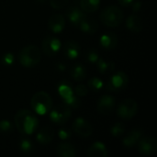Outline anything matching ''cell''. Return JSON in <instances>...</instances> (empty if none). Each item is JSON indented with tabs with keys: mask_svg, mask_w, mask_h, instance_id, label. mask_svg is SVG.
I'll list each match as a JSON object with an SVG mask.
<instances>
[{
	"mask_svg": "<svg viewBox=\"0 0 157 157\" xmlns=\"http://www.w3.org/2000/svg\"><path fill=\"white\" fill-rule=\"evenodd\" d=\"M30 105L34 112L40 115H45L52 109V99L48 93L39 91L32 96Z\"/></svg>",
	"mask_w": 157,
	"mask_h": 157,
	"instance_id": "cell-2",
	"label": "cell"
},
{
	"mask_svg": "<svg viewBox=\"0 0 157 157\" xmlns=\"http://www.w3.org/2000/svg\"><path fill=\"white\" fill-rule=\"evenodd\" d=\"M138 111V104L135 100L132 98L124 99L118 108V116L122 120L130 121L132 120Z\"/></svg>",
	"mask_w": 157,
	"mask_h": 157,
	"instance_id": "cell-5",
	"label": "cell"
},
{
	"mask_svg": "<svg viewBox=\"0 0 157 157\" xmlns=\"http://www.w3.org/2000/svg\"><path fill=\"white\" fill-rule=\"evenodd\" d=\"M69 0H49L50 5L54 9H62L67 4Z\"/></svg>",
	"mask_w": 157,
	"mask_h": 157,
	"instance_id": "cell-30",
	"label": "cell"
},
{
	"mask_svg": "<svg viewBox=\"0 0 157 157\" xmlns=\"http://www.w3.org/2000/svg\"><path fill=\"white\" fill-rule=\"evenodd\" d=\"M73 131L80 137L87 138L93 132V128L91 124L83 118H77L72 124Z\"/></svg>",
	"mask_w": 157,
	"mask_h": 157,
	"instance_id": "cell-9",
	"label": "cell"
},
{
	"mask_svg": "<svg viewBox=\"0 0 157 157\" xmlns=\"http://www.w3.org/2000/svg\"><path fill=\"white\" fill-rule=\"evenodd\" d=\"M97 65H98V71H99L101 74H108V73H110V72H112V71L114 70V68H115L114 63L104 61V60L101 59V58H99V60L97 62Z\"/></svg>",
	"mask_w": 157,
	"mask_h": 157,
	"instance_id": "cell-25",
	"label": "cell"
},
{
	"mask_svg": "<svg viewBox=\"0 0 157 157\" xmlns=\"http://www.w3.org/2000/svg\"><path fill=\"white\" fill-rule=\"evenodd\" d=\"M41 58L40 49L35 45H28L19 52V63L24 67H33L37 65Z\"/></svg>",
	"mask_w": 157,
	"mask_h": 157,
	"instance_id": "cell-4",
	"label": "cell"
},
{
	"mask_svg": "<svg viewBox=\"0 0 157 157\" xmlns=\"http://www.w3.org/2000/svg\"><path fill=\"white\" fill-rule=\"evenodd\" d=\"M126 26H127V28L131 31L138 33V32L143 30V29H144V22H143L142 18L139 16L133 14V15H131L127 18Z\"/></svg>",
	"mask_w": 157,
	"mask_h": 157,
	"instance_id": "cell-18",
	"label": "cell"
},
{
	"mask_svg": "<svg viewBox=\"0 0 157 157\" xmlns=\"http://www.w3.org/2000/svg\"><path fill=\"white\" fill-rule=\"evenodd\" d=\"M71 117V109L65 105H58L50 113V119L56 124H64Z\"/></svg>",
	"mask_w": 157,
	"mask_h": 157,
	"instance_id": "cell-6",
	"label": "cell"
},
{
	"mask_svg": "<svg viewBox=\"0 0 157 157\" xmlns=\"http://www.w3.org/2000/svg\"><path fill=\"white\" fill-rule=\"evenodd\" d=\"M56 154L61 157H75L76 155V149L69 143H63L57 146Z\"/></svg>",
	"mask_w": 157,
	"mask_h": 157,
	"instance_id": "cell-20",
	"label": "cell"
},
{
	"mask_svg": "<svg viewBox=\"0 0 157 157\" xmlns=\"http://www.w3.org/2000/svg\"><path fill=\"white\" fill-rule=\"evenodd\" d=\"M143 132L141 130H134L131 132L124 139H123V145L126 147H132L138 144V142L143 137Z\"/></svg>",
	"mask_w": 157,
	"mask_h": 157,
	"instance_id": "cell-21",
	"label": "cell"
},
{
	"mask_svg": "<svg viewBox=\"0 0 157 157\" xmlns=\"http://www.w3.org/2000/svg\"><path fill=\"white\" fill-rule=\"evenodd\" d=\"M86 59L87 62L92 63H97V62L99 60V55L98 52L96 49H89L86 52Z\"/></svg>",
	"mask_w": 157,
	"mask_h": 157,
	"instance_id": "cell-28",
	"label": "cell"
},
{
	"mask_svg": "<svg viewBox=\"0 0 157 157\" xmlns=\"http://www.w3.org/2000/svg\"><path fill=\"white\" fill-rule=\"evenodd\" d=\"M124 131H125V127L121 122L115 123L111 127V129H110V132H111L112 136H114V137H120V136H121L124 133Z\"/></svg>",
	"mask_w": 157,
	"mask_h": 157,
	"instance_id": "cell-27",
	"label": "cell"
},
{
	"mask_svg": "<svg viewBox=\"0 0 157 157\" xmlns=\"http://www.w3.org/2000/svg\"><path fill=\"white\" fill-rule=\"evenodd\" d=\"M88 92V89L87 87L83 85V84H79L76 86L75 89V93L78 96V97H85Z\"/></svg>",
	"mask_w": 157,
	"mask_h": 157,
	"instance_id": "cell-32",
	"label": "cell"
},
{
	"mask_svg": "<svg viewBox=\"0 0 157 157\" xmlns=\"http://www.w3.org/2000/svg\"><path fill=\"white\" fill-rule=\"evenodd\" d=\"M58 135H59V137H60L61 139L66 140V139L70 138V136H71V132H70L69 130H67V129L63 128V129H61V130L59 131Z\"/></svg>",
	"mask_w": 157,
	"mask_h": 157,
	"instance_id": "cell-34",
	"label": "cell"
},
{
	"mask_svg": "<svg viewBox=\"0 0 157 157\" xmlns=\"http://www.w3.org/2000/svg\"><path fill=\"white\" fill-rule=\"evenodd\" d=\"M122 10L116 6H109L104 8L100 13V20L107 27H118L123 20Z\"/></svg>",
	"mask_w": 157,
	"mask_h": 157,
	"instance_id": "cell-3",
	"label": "cell"
},
{
	"mask_svg": "<svg viewBox=\"0 0 157 157\" xmlns=\"http://www.w3.org/2000/svg\"><path fill=\"white\" fill-rule=\"evenodd\" d=\"M14 62V55L12 53H6L2 57V63L6 65H11Z\"/></svg>",
	"mask_w": 157,
	"mask_h": 157,
	"instance_id": "cell-33",
	"label": "cell"
},
{
	"mask_svg": "<svg viewBox=\"0 0 157 157\" xmlns=\"http://www.w3.org/2000/svg\"><path fill=\"white\" fill-rule=\"evenodd\" d=\"M87 155L91 157H107L108 149L103 143L96 142L88 148Z\"/></svg>",
	"mask_w": 157,
	"mask_h": 157,
	"instance_id": "cell-16",
	"label": "cell"
},
{
	"mask_svg": "<svg viewBox=\"0 0 157 157\" xmlns=\"http://www.w3.org/2000/svg\"><path fill=\"white\" fill-rule=\"evenodd\" d=\"M129 82L128 75L123 72H118L117 74L113 75L107 84V88L109 91L119 92L124 89Z\"/></svg>",
	"mask_w": 157,
	"mask_h": 157,
	"instance_id": "cell-7",
	"label": "cell"
},
{
	"mask_svg": "<svg viewBox=\"0 0 157 157\" xmlns=\"http://www.w3.org/2000/svg\"><path fill=\"white\" fill-rule=\"evenodd\" d=\"M20 150L25 154H29V153L32 152L33 144H32L31 141H29L28 139H23L20 143Z\"/></svg>",
	"mask_w": 157,
	"mask_h": 157,
	"instance_id": "cell-29",
	"label": "cell"
},
{
	"mask_svg": "<svg viewBox=\"0 0 157 157\" xmlns=\"http://www.w3.org/2000/svg\"><path fill=\"white\" fill-rule=\"evenodd\" d=\"M88 86L91 90L97 92L100 89H102L103 87V82L101 79L98 78V77H92L89 81H88Z\"/></svg>",
	"mask_w": 157,
	"mask_h": 157,
	"instance_id": "cell-26",
	"label": "cell"
},
{
	"mask_svg": "<svg viewBox=\"0 0 157 157\" xmlns=\"http://www.w3.org/2000/svg\"><path fill=\"white\" fill-rule=\"evenodd\" d=\"M139 153L144 155H152L157 151V141L154 137H144L138 142Z\"/></svg>",
	"mask_w": 157,
	"mask_h": 157,
	"instance_id": "cell-10",
	"label": "cell"
},
{
	"mask_svg": "<svg viewBox=\"0 0 157 157\" xmlns=\"http://www.w3.org/2000/svg\"><path fill=\"white\" fill-rule=\"evenodd\" d=\"M48 27H49V29L52 30V32L60 33L63 30L65 27V19L62 15L54 14L49 18Z\"/></svg>",
	"mask_w": 157,
	"mask_h": 157,
	"instance_id": "cell-13",
	"label": "cell"
},
{
	"mask_svg": "<svg viewBox=\"0 0 157 157\" xmlns=\"http://www.w3.org/2000/svg\"><path fill=\"white\" fill-rule=\"evenodd\" d=\"M87 71L82 64H75L70 69V75L75 81H82L86 77Z\"/></svg>",
	"mask_w": 157,
	"mask_h": 157,
	"instance_id": "cell-22",
	"label": "cell"
},
{
	"mask_svg": "<svg viewBox=\"0 0 157 157\" xmlns=\"http://www.w3.org/2000/svg\"><path fill=\"white\" fill-rule=\"evenodd\" d=\"M142 7V2L141 1H133L132 2V9L134 12H137Z\"/></svg>",
	"mask_w": 157,
	"mask_h": 157,
	"instance_id": "cell-35",
	"label": "cell"
},
{
	"mask_svg": "<svg viewBox=\"0 0 157 157\" xmlns=\"http://www.w3.org/2000/svg\"><path fill=\"white\" fill-rule=\"evenodd\" d=\"M62 49V44L59 39L53 36H47L42 41V51L43 52L50 57L55 56L60 50Z\"/></svg>",
	"mask_w": 157,
	"mask_h": 157,
	"instance_id": "cell-8",
	"label": "cell"
},
{
	"mask_svg": "<svg viewBox=\"0 0 157 157\" xmlns=\"http://www.w3.org/2000/svg\"><path fill=\"white\" fill-rule=\"evenodd\" d=\"M15 124L22 135H30L38 128L39 121L36 115L29 110L21 109L17 111L14 118Z\"/></svg>",
	"mask_w": 157,
	"mask_h": 157,
	"instance_id": "cell-1",
	"label": "cell"
},
{
	"mask_svg": "<svg viewBox=\"0 0 157 157\" xmlns=\"http://www.w3.org/2000/svg\"><path fill=\"white\" fill-rule=\"evenodd\" d=\"M11 131H12V124L8 121L4 120L0 122V132H1L7 133Z\"/></svg>",
	"mask_w": 157,
	"mask_h": 157,
	"instance_id": "cell-31",
	"label": "cell"
},
{
	"mask_svg": "<svg viewBox=\"0 0 157 157\" xmlns=\"http://www.w3.org/2000/svg\"><path fill=\"white\" fill-rule=\"evenodd\" d=\"M63 52L65 57L68 59L74 60L77 58L81 52V48L80 45L75 41V40H68L65 42V44L63 47Z\"/></svg>",
	"mask_w": 157,
	"mask_h": 157,
	"instance_id": "cell-12",
	"label": "cell"
},
{
	"mask_svg": "<svg viewBox=\"0 0 157 157\" xmlns=\"http://www.w3.org/2000/svg\"><path fill=\"white\" fill-rule=\"evenodd\" d=\"M100 0H80V6L84 12L90 13L98 9Z\"/></svg>",
	"mask_w": 157,
	"mask_h": 157,
	"instance_id": "cell-24",
	"label": "cell"
},
{
	"mask_svg": "<svg viewBox=\"0 0 157 157\" xmlns=\"http://www.w3.org/2000/svg\"><path fill=\"white\" fill-rule=\"evenodd\" d=\"M114 107H115V99L113 97L109 95L103 96L98 103V110L103 115L109 114L113 110Z\"/></svg>",
	"mask_w": 157,
	"mask_h": 157,
	"instance_id": "cell-11",
	"label": "cell"
},
{
	"mask_svg": "<svg viewBox=\"0 0 157 157\" xmlns=\"http://www.w3.org/2000/svg\"><path fill=\"white\" fill-rule=\"evenodd\" d=\"M58 92H59L60 96L63 98V102H65V101L69 100L70 98H72L73 97H75L73 88L71 87V86L69 85L68 82H62L58 87Z\"/></svg>",
	"mask_w": 157,
	"mask_h": 157,
	"instance_id": "cell-23",
	"label": "cell"
},
{
	"mask_svg": "<svg viewBox=\"0 0 157 157\" xmlns=\"http://www.w3.org/2000/svg\"><path fill=\"white\" fill-rule=\"evenodd\" d=\"M77 27L83 32L87 33V34H94L98 31V25L97 21L92 18H89L88 17L84 18Z\"/></svg>",
	"mask_w": 157,
	"mask_h": 157,
	"instance_id": "cell-19",
	"label": "cell"
},
{
	"mask_svg": "<svg viewBox=\"0 0 157 157\" xmlns=\"http://www.w3.org/2000/svg\"><path fill=\"white\" fill-rule=\"evenodd\" d=\"M100 46L107 50H112L116 48L119 42V39L115 33L108 32L100 37Z\"/></svg>",
	"mask_w": 157,
	"mask_h": 157,
	"instance_id": "cell-15",
	"label": "cell"
},
{
	"mask_svg": "<svg viewBox=\"0 0 157 157\" xmlns=\"http://www.w3.org/2000/svg\"><path fill=\"white\" fill-rule=\"evenodd\" d=\"M66 16H67L69 21L75 26H78L81 23V21L87 17L86 12H84L82 9H80L76 6L69 7L66 12Z\"/></svg>",
	"mask_w": 157,
	"mask_h": 157,
	"instance_id": "cell-14",
	"label": "cell"
},
{
	"mask_svg": "<svg viewBox=\"0 0 157 157\" xmlns=\"http://www.w3.org/2000/svg\"><path fill=\"white\" fill-rule=\"evenodd\" d=\"M133 1H134V0H119L120 4H121V6H130L131 4H132Z\"/></svg>",
	"mask_w": 157,
	"mask_h": 157,
	"instance_id": "cell-36",
	"label": "cell"
},
{
	"mask_svg": "<svg viewBox=\"0 0 157 157\" xmlns=\"http://www.w3.org/2000/svg\"><path fill=\"white\" fill-rule=\"evenodd\" d=\"M54 138V131L50 126L43 127L37 134V141L40 144H48Z\"/></svg>",
	"mask_w": 157,
	"mask_h": 157,
	"instance_id": "cell-17",
	"label": "cell"
}]
</instances>
